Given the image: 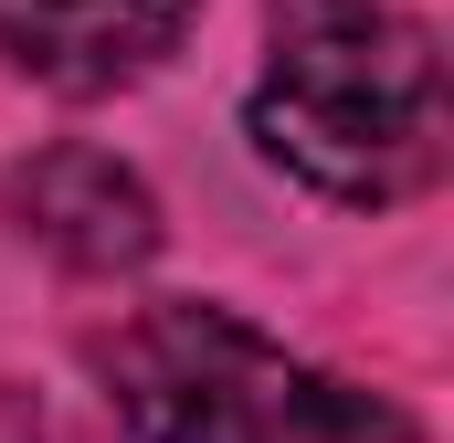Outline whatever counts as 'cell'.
Segmentation results:
<instances>
[{"instance_id": "1", "label": "cell", "mask_w": 454, "mask_h": 443, "mask_svg": "<svg viewBox=\"0 0 454 443\" xmlns=\"http://www.w3.org/2000/svg\"><path fill=\"white\" fill-rule=\"evenodd\" d=\"M254 148L328 201H402L444 159V64L434 32L391 0H275Z\"/></svg>"}, {"instance_id": "2", "label": "cell", "mask_w": 454, "mask_h": 443, "mask_svg": "<svg viewBox=\"0 0 454 443\" xmlns=\"http://www.w3.org/2000/svg\"><path fill=\"white\" fill-rule=\"evenodd\" d=\"M137 443H423V423L339 369L286 359L232 307L159 296L96 348Z\"/></svg>"}, {"instance_id": "3", "label": "cell", "mask_w": 454, "mask_h": 443, "mask_svg": "<svg viewBox=\"0 0 454 443\" xmlns=\"http://www.w3.org/2000/svg\"><path fill=\"white\" fill-rule=\"evenodd\" d=\"M191 32V0H0V64L53 96H116L159 74Z\"/></svg>"}, {"instance_id": "4", "label": "cell", "mask_w": 454, "mask_h": 443, "mask_svg": "<svg viewBox=\"0 0 454 443\" xmlns=\"http://www.w3.org/2000/svg\"><path fill=\"white\" fill-rule=\"evenodd\" d=\"M11 212H21V232L53 264H74V275H127V264L159 253V201H148L137 169H116L106 148H43L11 180Z\"/></svg>"}]
</instances>
